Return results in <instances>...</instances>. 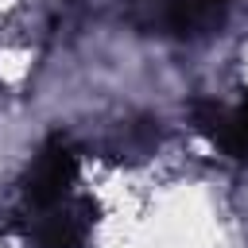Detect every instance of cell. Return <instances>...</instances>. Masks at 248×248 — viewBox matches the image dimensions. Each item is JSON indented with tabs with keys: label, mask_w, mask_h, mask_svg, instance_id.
I'll list each match as a JSON object with an SVG mask.
<instances>
[{
	"label": "cell",
	"mask_w": 248,
	"mask_h": 248,
	"mask_svg": "<svg viewBox=\"0 0 248 248\" xmlns=\"http://www.w3.org/2000/svg\"><path fill=\"white\" fill-rule=\"evenodd\" d=\"M124 19L143 35H174V39H205L213 35L229 4L225 0H120Z\"/></svg>",
	"instance_id": "1"
},
{
	"label": "cell",
	"mask_w": 248,
	"mask_h": 248,
	"mask_svg": "<svg viewBox=\"0 0 248 248\" xmlns=\"http://www.w3.org/2000/svg\"><path fill=\"white\" fill-rule=\"evenodd\" d=\"M74 182H78V151L70 140L50 136L35 151V159L23 174V198L35 209H50V205L74 198Z\"/></svg>",
	"instance_id": "2"
},
{
	"label": "cell",
	"mask_w": 248,
	"mask_h": 248,
	"mask_svg": "<svg viewBox=\"0 0 248 248\" xmlns=\"http://www.w3.org/2000/svg\"><path fill=\"white\" fill-rule=\"evenodd\" d=\"M93 221H97V202L74 194L50 209H35L27 225V244L31 248H85Z\"/></svg>",
	"instance_id": "3"
},
{
	"label": "cell",
	"mask_w": 248,
	"mask_h": 248,
	"mask_svg": "<svg viewBox=\"0 0 248 248\" xmlns=\"http://www.w3.org/2000/svg\"><path fill=\"white\" fill-rule=\"evenodd\" d=\"M190 124L198 136H205L221 155L244 159L248 163V101L229 108L221 101H194L190 105Z\"/></svg>",
	"instance_id": "4"
},
{
	"label": "cell",
	"mask_w": 248,
	"mask_h": 248,
	"mask_svg": "<svg viewBox=\"0 0 248 248\" xmlns=\"http://www.w3.org/2000/svg\"><path fill=\"white\" fill-rule=\"evenodd\" d=\"M155 147H159V120H147V116L120 120L101 143L105 159L112 163H143L147 155H155Z\"/></svg>",
	"instance_id": "5"
}]
</instances>
